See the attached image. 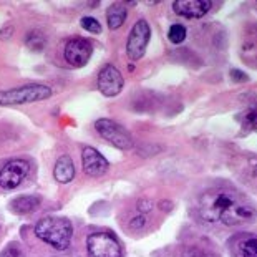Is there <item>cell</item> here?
Returning <instances> with one entry per match:
<instances>
[{
	"label": "cell",
	"instance_id": "cell-1",
	"mask_svg": "<svg viewBox=\"0 0 257 257\" xmlns=\"http://www.w3.org/2000/svg\"><path fill=\"white\" fill-rule=\"evenodd\" d=\"M240 196L234 189H211L206 191L199 199V216L206 222H222L224 216L231 209V206L236 202Z\"/></svg>",
	"mask_w": 257,
	"mask_h": 257
},
{
	"label": "cell",
	"instance_id": "cell-2",
	"mask_svg": "<svg viewBox=\"0 0 257 257\" xmlns=\"http://www.w3.org/2000/svg\"><path fill=\"white\" fill-rule=\"evenodd\" d=\"M35 236L57 250H65L72 242L73 226L67 217L48 216L35 224Z\"/></svg>",
	"mask_w": 257,
	"mask_h": 257
},
{
	"label": "cell",
	"instance_id": "cell-3",
	"mask_svg": "<svg viewBox=\"0 0 257 257\" xmlns=\"http://www.w3.org/2000/svg\"><path fill=\"white\" fill-rule=\"evenodd\" d=\"M52 88L47 85L30 83L19 86V88H10L0 91V106H14V105H25V103H35L47 100L52 96Z\"/></svg>",
	"mask_w": 257,
	"mask_h": 257
},
{
	"label": "cell",
	"instance_id": "cell-4",
	"mask_svg": "<svg viewBox=\"0 0 257 257\" xmlns=\"http://www.w3.org/2000/svg\"><path fill=\"white\" fill-rule=\"evenodd\" d=\"M88 257H121L123 249L119 240L110 232H95L86 237Z\"/></svg>",
	"mask_w": 257,
	"mask_h": 257
},
{
	"label": "cell",
	"instance_id": "cell-5",
	"mask_svg": "<svg viewBox=\"0 0 257 257\" xmlns=\"http://www.w3.org/2000/svg\"><path fill=\"white\" fill-rule=\"evenodd\" d=\"M95 130L103 140H106L108 143L119 148V150H131L133 148V138L128 133V130H124L121 124L113 121L110 118H100L95 121Z\"/></svg>",
	"mask_w": 257,
	"mask_h": 257
},
{
	"label": "cell",
	"instance_id": "cell-6",
	"mask_svg": "<svg viewBox=\"0 0 257 257\" xmlns=\"http://www.w3.org/2000/svg\"><path fill=\"white\" fill-rule=\"evenodd\" d=\"M150 37H151V29H150V25H148V22L146 20L136 22L130 32V37L126 42V53L133 62L143 58L148 43H150Z\"/></svg>",
	"mask_w": 257,
	"mask_h": 257
},
{
	"label": "cell",
	"instance_id": "cell-7",
	"mask_svg": "<svg viewBox=\"0 0 257 257\" xmlns=\"http://www.w3.org/2000/svg\"><path fill=\"white\" fill-rule=\"evenodd\" d=\"M63 55L67 63L72 65L73 68H81L88 63V60L93 55V45L85 40V38H80V37H75V38H70L65 45V50H63Z\"/></svg>",
	"mask_w": 257,
	"mask_h": 257
},
{
	"label": "cell",
	"instance_id": "cell-8",
	"mask_svg": "<svg viewBox=\"0 0 257 257\" xmlns=\"http://www.w3.org/2000/svg\"><path fill=\"white\" fill-rule=\"evenodd\" d=\"M29 163L24 160H14L7 163L0 169V188L5 191L15 189L17 186L24 181L25 176L29 174Z\"/></svg>",
	"mask_w": 257,
	"mask_h": 257
},
{
	"label": "cell",
	"instance_id": "cell-9",
	"mask_svg": "<svg viewBox=\"0 0 257 257\" xmlns=\"http://www.w3.org/2000/svg\"><path fill=\"white\" fill-rule=\"evenodd\" d=\"M124 86V80L119 70L113 65H106L101 68L100 75H98V90H100L105 96H116L121 93Z\"/></svg>",
	"mask_w": 257,
	"mask_h": 257
},
{
	"label": "cell",
	"instance_id": "cell-10",
	"mask_svg": "<svg viewBox=\"0 0 257 257\" xmlns=\"http://www.w3.org/2000/svg\"><path fill=\"white\" fill-rule=\"evenodd\" d=\"M81 163H83V171L93 178L103 176L108 171V168H110L105 156L91 146L83 148V151H81Z\"/></svg>",
	"mask_w": 257,
	"mask_h": 257
},
{
	"label": "cell",
	"instance_id": "cell-11",
	"mask_svg": "<svg viewBox=\"0 0 257 257\" xmlns=\"http://www.w3.org/2000/svg\"><path fill=\"white\" fill-rule=\"evenodd\" d=\"M209 0H176L173 2L174 14L186 19H201L211 10Z\"/></svg>",
	"mask_w": 257,
	"mask_h": 257
},
{
	"label": "cell",
	"instance_id": "cell-12",
	"mask_svg": "<svg viewBox=\"0 0 257 257\" xmlns=\"http://www.w3.org/2000/svg\"><path fill=\"white\" fill-rule=\"evenodd\" d=\"M53 176L60 183V184H67L73 179L75 176V166H73V161L72 158L68 155H63L58 158L55 169H53Z\"/></svg>",
	"mask_w": 257,
	"mask_h": 257
},
{
	"label": "cell",
	"instance_id": "cell-13",
	"mask_svg": "<svg viewBox=\"0 0 257 257\" xmlns=\"http://www.w3.org/2000/svg\"><path fill=\"white\" fill-rule=\"evenodd\" d=\"M42 198L40 196H20L12 202V209L17 214H30L40 206Z\"/></svg>",
	"mask_w": 257,
	"mask_h": 257
},
{
	"label": "cell",
	"instance_id": "cell-14",
	"mask_svg": "<svg viewBox=\"0 0 257 257\" xmlns=\"http://www.w3.org/2000/svg\"><path fill=\"white\" fill-rule=\"evenodd\" d=\"M128 17V10L124 7L123 4H113L110 9H108L106 12V20H108V27H110L111 30H116L119 29L124 20Z\"/></svg>",
	"mask_w": 257,
	"mask_h": 257
},
{
	"label": "cell",
	"instance_id": "cell-15",
	"mask_svg": "<svg viewBox=\"0 0 257 257\" xmlns=\"http://www.w3.org/2000/svg\"><path fill=\"white\" fill-rule=\"evenodd\" d=\"M240 123L244 128L257 131V103L250 105L244 113H240Z\"/></svg>",
	"mask_w": 257,
	"mask_h": 257
},
{
	"label": "cell",
	"instance_id": "cell-16",
	"mask_svg": "<svg viewBox=\"0 0 257 257\" xmlns=\"http://www.w3.org/2000/svg\"><path fill=\"white\" fill-rule=\"evenodd\" d=\"M45 42H47L45 37H43L42 32H38V30L30 32V34L27 35V38H25L27 47H29L30 50H34V52H42L43 47H45Z\"/></svg>",
	"mask_w": 257,
	"mask_h": 257
},
{
	"label": "cell",
	"instance_id": "cell-17",
	"mask_svg": "<svg viewBox=\"0 0 257 257\" xmlns=\"http://www.w3.org/2000/svg\"><path fill=\"white\" fill-rule=\"evenodd\" d=\"M186 35H188V32H186V27L181 24L173 25L168 32L169 40H171L173 43H183L186 40Z\"/></svg>",
	"mask_w": 257,
	"mask_h": 257
},
{
	"label": "cell",
	"instance_id": "cell-18",
	"mask_svg": "<svg viewBox=\"0 0 257 257\" xmlns=\"http://www.w3.org/2000/svg\"><path fill=\"white\" fill-rule=\"evenodd\" d=\"M242 257H257V239H247L240 244Z\"/></svg>",
	"mask_w": 257,
	"mask_h": 257
},
{
	"label": "cell",
	"instance_id": "cell-19",
	"mask_svg": "<svg viewBox=\"0 0 257 257\" xmlns=\"http://www.w3.org/2000/svg\"><path fill=\"white\" fill-rule=\"evenodd\" d=\"M81 27L86 30V32H90V34H101V25H100V22H98L96 19H93V17H83L81 19Z\"/></svg>",
	"mask_w": 257,
	"mask_h": 257
},
{
	"label": "cell",
	"instance_id": "cell-20",
	"mask_svg": "<svg viewBox=\"0 0 257 257\" xmlns=\"http://www.w3.org/2000/svg\"><path fill=\"white\" fill-rule=\"evenodd\" d=\"M0 257H24V254H22V250L17 245H9L0 252Z\"/></svg>",
	"mask_w": 257,
	"mask_h": 257
},
{
	"label": "cell",
	"instance_id": "cell-21",
	"mask_svg": "<svg viewBox=\"0 0 257 257\" xmlns=\"http://www.w3.org/2000/svg\"><path fill=\"white\" fill-rule=\"evenodd\" d=\"M146 226V217L143 214L133 217V221H131V229H135V231H138V229H143Z\"/></svg>",
	"mask_w": 257,
	"mask_h": 257
},
{
	"label": "cell",
	"instance_id": "cell-22",
	"mask_svg": "<svg viewBox=\"0 0 257 257\" xmlns=\"http://www.w3.org/2000/svg\"><path fill=\"white\" fill-rule=\"evenodd\" d=\"M138 209L141 214H145V212H150L153 209V202L150 199H140L138 202Z\"/></svg>",
	"mask_w": 257,
	"mask_h": 257
},
{
	"label": "cell",
	"instance_id": "cell-23",
	"mask_svg": "<svg viewBox=\"0 0 257 257\" xmlns=\"http://www.w3.org/2000/svg\"><path fill=\"white\" fill-rule=\"evenodd\" d=\"M183 257H211V255L206 254V252H202V250H199V249H191Z\"/></svg>",
	"mask_w": 257,
	"mask_h": 257
},
{
	"label": "cell",
	"instance_id": "cell-24",
	"mask_svg": "<svg viewBox=\"0 0 257 257\" xmlns=\"http://www.w3.org/2000/svg\"><path fill=\"white\" fill-rule=\"evenodd\" d=\"M234 81H247V75H245L244 72H237V70H232L231 72Z\"/></svg>",
	"mask_w": 257,
	"mask_h": 257
}]
</instances>
